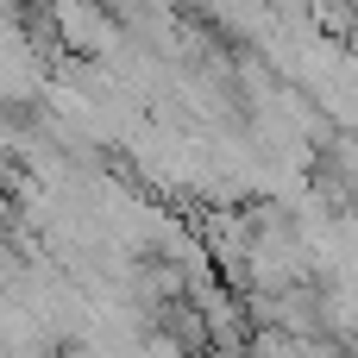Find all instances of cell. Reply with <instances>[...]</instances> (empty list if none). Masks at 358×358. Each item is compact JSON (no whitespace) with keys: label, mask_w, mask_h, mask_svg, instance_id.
Listing matches in <instances>:
<instances>
[{"label":"cell","mask_w":358,"mask_h":358,"mask_svg":"<svg viewBox=\"0 0 358 358\" xmlns=\"http://www.w3.org/2000/svg\"><path fill=\"white\" fill-rule=\"evenodd\" d=\"M50 25L63 44H76V63L82 57H120V19L101 0H50Z\"/></svg>","instance_id":"cell-1"},{"label":"cell","mask_w":358,"mask_h":358,"mask_svg":"<svg viewBox=\"0 0 358 358\" xmlns=\"http://www.w3.org/2000/svg\"><path fill=\"white\" fill-rule=\"evenodd\" d=\"M245 358H296V340L277 327H252L245 334Z\"/></svg>","instance_id":"cell-2"},{"label":"cell","mask_w":358,"mask_h":358,"mask_svg":"<svg viewBox=\"0 0 358 358\" xmlns=\"http://www.w3.org/2000/svg\"><path fill=\"white\" fill-rule=\"evenodd\" d=\"M346 50H352V63H358V13H352V25H346V38H340Z\"/></svg>","instance_id":"cell-3"}]
</instances>
